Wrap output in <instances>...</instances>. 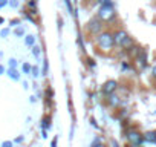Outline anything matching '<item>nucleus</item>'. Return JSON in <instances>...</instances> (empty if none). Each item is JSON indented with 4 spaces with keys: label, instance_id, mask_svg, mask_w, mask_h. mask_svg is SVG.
Here are the masks:
<instances>
[{
    "label": "nucleus",
    "instance_id": "f257e3e1",
    "mask_svg": "<svg viewBox=\"0 0 156 147\" xmlns=\"http://www.w3.org/2000/svg\"><path fill=\"white\" fill-rule=\"evenodd\" d=\"M95 43H97V48L100 52L103 54H109L113 51L115 48V38H113V32L112 31H103L101 34H98L95 37Z\"/></svg>",
    "mask_w": 156,
    "mask_h": 147
},
{
    "label": "nucleus",
    "instance_id": "f03ea898",
    "mask_svg": "<svg viewBox=\"0 0 156 147\" xmlns=\"http://www.w3.org/2000/svg\"><path fill=\"white\" fill-rule=\"evenodd\" d=\"M97 17L100 20H103L104 23H113L118 17L116 11H115V6H113V2L112 0H106V3L100 5L98 11H97Z\"/></svg>",
    "mask_w": 156,
    "mask_h": 147
},
{
    "label": "nucleus",
    "instance_id": "7ed1b4c3",
    "mask_svg": "<svg viewBox=\"0 0 156 147\" xmlns=\"http://www.w3.org/2000/svg\"><path fill=\"white\" fill-rule=\"evenodd\" d=\"M104 22L103 20H100L98 17H94V19H90L89 22H87V25H86V32L89 34V35H92V37H97L98 34H101L103 31H104Z\"/></svg>",
    "mask_w": 156,
    "mask_h": 147
},
{
    "label": "nucleus",
    "instance_id": "20e7f679",
    "mask_svg": "<svg viewBox=\"0 0 156 147\" xmlns=\"http://www.w3.org/2000/svg\"><path fill=\"white\" fill-rule=\"evenodd\" d=\"M126 139H127V144H130V145H142L144 144V133L139 132L138 129L130 127L129 130H126Z\"/></svg>",
    "mask_w": 156,
    "mask_h": 147
},
{
    "label": "nucleus",
    "instance_id": "39448f33",
    "mask_svg": "<svg viewBox=\"0 0 156 147\" xmlns=\"http://www.w3.org/2000/svg\"><path fill=\"white\" fill-rule=\"evenodd\" d=\"M118 89H119V84H118L116 80H107V81L103 84L101 92H103L104 97H109V95H112V94H116Z\"/></svg>",
    "mask_w": 156,
    "mask_h": 147
},
{
    "label": "nucleus",
    "instance_id": "423d86ee",
    "mask_svg": "<svg viewBox=\"0 0 156 147\" xmlns=\"http://www.w3.org/2000/svg\"><path fill=\"white\" fill-rule=\"evenodd\" d=\"M147 58H148L147 49H145V48H141V51H139L138 57L135 58V63H136L141 69H144V67H147Z\"/></svg>",
    "mask_w": 156,
    "mask_h": 147
},
{
    "label": "nucleus",
    "instance_id": "0eeeda50",
    "mask_svg": "<svg viewBox=\"0 0 156 147\" xmlns=\"http://www.w3.org/2000/svg\"><path fill=\"white\" fill-rule=\"evenodd\" d=\"M127 37H129V34H127V31H126V29H116V31H113L115 46H116V48H119V46H121V43H122Z\"/></svg>",
    "mask_w": 156,
    "mask_h": 147
},
{
    "label": "nucleus",
    "instance_id": "6e6552de",
    "mask_svg": "<svg viewBox=\"0 0 156 147\" xmlns=\"http://www.w3.org/2000/svg\"><path fill=\"white\" fill-rule=\"evenodd\" d=\"M106 104L112 109H116L121 106V97H118L116 94H112V95L106 97Z\"/></svg>",
    "mask_w": 156,
    "mask_h": 147
},
{
    "label": "nucleus",
    "instance_id": "1a4fd4ad",
    "mask_svg": "<svg viewBox=\"0 0 156 147\" xmlns=\"http://www.w3.org/2000/svg\"><path fill=\"white\" fill-rule=\"evenodd\" d=\"M144 142L156 144V130H148L144 133Z\"/></svg>",
    "mask_w": 156,
    "mask_h": 147
},
{
    "label": "nucleus",
    "instance_id": "9d476101",
    "mask_svg": "<svg viewBox=\"0 0 156 147\" xmlns=\"http://www.w3.org/2000/svg\"><path fill=\"white\" fill-rule=\"evenodd\" d=\"M133 45H136V43H135L133 37H130V35H129V37H127V38H126V40H124V41L121 43L119 49H122V51H127V49H130V48H132Z\"/></svg>",
    "mask_w": 156,
    "mask_h": 147
},
{
    "label": "nucleus",
    "instance_id": "9b49d317",
    "mask_svg": "<svg viewBox=\"0 0 156 147\" xmlns=\"http://www.w3.org/2000/svg\"><path fill=\"white\" fill-rule=\"evenodd\" d=\"M8 77H9L11 80H14V81H19V80H20V74H19L17 67H9V69H8Z\"/></svg>",
    "mask_w": 156,
    "mask_h": 147
},
{
    "label": "nucleus",
    "instance_id": "f8f14e48",
    "mask_svg": "<svg viewBox=\"0 0 156 147\" xmlns=\"http://www.w3.org/2000/svg\"><path fill=\"white\" fill-rule=\"evenodd\" d=\"M90 147H106L104 139H103L101 136H95L94 141H92V144H90Z\"/></svg>",
    "mask_w": 156,
    "mask_h": 147
},
{
    "label": "nucleus",
    "instance_id": "ddd939ff",
    "mask_svg": "<svg viewBox=\"0 0 156 147\" xmlns=\"http://www.w3.org/2000/svg\"><path fill=\"white\" fill-rule=\"evenodd\" d=\"M25 45L26 46H35V35H26L25 37Z\"/></svg>",
    "mask_w": 156,
    "mask_h": 147
},
{
    "label": "nucleus",
    "instance_id": "4468645a",
    "mask_svg": "<svg viewBox=\"0 0 156 147\" xmlns=\"http://www.w3.org/2000/svg\"><path fill=\"white\" fill-rule=\"evenodd\" d=\"M22 69H23V72H25V74H28V75H29V74L32 72V66H31L29 63H23Z\"/></svg>",
    "mask_w": 156,
    "mask_h": 147
},
{
    "label": "nucleus",
    "instance_id": "2eb2a0df",
    "mask_svg": "<svg viewBox=\"0 0 156 147\" xmlns=\"http://www.w3.org/2000/svg\"><path fill=\"white\" fill-rule=\"evenodd\" d=\"M31 75H32L34 78H38V77H40V69H38L37 66H32V72H31Z\"/></svg>",
    "mask_w": 156,
    "mask_h": 147
},
{
    "label": "nucleus",
    "instance_id": "dca6fc26",
    "mask_svg": "<svg viewBox=\"0 0 156 147\" xmlns=\"http://www.w3.org/2000/svg\"><path fill=\"white\" fill-rule=\"evenodd\" d=\"M40 54H41V51H40V48L35 45V46H32V55L35 57V58H38L40 57Z\"/></svg>",
    "mask_w": 156,
    "mask_h": 147
},
{
    "label": "nucleus",
    "instance_id": "f3484780",
    "mask_svg": "<svg viewBox=\"0 0 156 147\" xmlns=\"http://www.w3.org/2000/svg\"><path fill=\"white\" fill-rule=\"evenodd\" d=\"M28 6L32 11H37V0H28Z\"/></svg>",
    "mask_w": 156,
    "mask_h": 147
},
{
    "label": "nucleus",
    "instance_id": "a211bd4d",
    "mask_svg": "<svg viewBox=\"0 0 156 147\" xmlns=\"http://www.w3.org/2000/svg\"><path fill=\"white\" fill-rule=\"evenodd\" d=\"M16 35H17V37H22V35H25V28L19 26V28L16 29Z\"/></svg>",
    "mask_w": 156,
    "mask_h": 147
},
{
    "label": "nucleus",
    "instance_id": "6ab92c4d",
    "mask_svg": "<svg viewBox=\"0 0 156 147\" xmlns=\"http://www.w3.org/2000/svg\"><path fill=\"white\" fill-rule=\"evenodd\" d=\"M64 3H66V6H67V11H69L70 14H75V13H73V9H72V3H70V0H64Z\"/></svg>",
    "mask_w": 156,
    "mask_h": 147
},
{
    "label": "nucleus",
    "instance_id": "aec40b11",
    "mask_svg": "<svg viewBox=\"0 0 156 147\" xmlns=\"http://www.w3.org/2000/svg\"><path fill=\"white\" fill-rule=\"evenodd\" d=\"M49 121H51L49 118H44V120H43V129H46V127L49 129V127H51V123H49Z\"/></svg>",
    "mask_w": 156,
    "mask_h": 147
},
{
    "label": "nucleus",
    "instance_id": "412c9836",
    "mask_svg": "<svg viewBox=\"0 0 156 147\" xmlns=\"http://www.w3.org/2000/svg\"><path fill=\"white\" fill-rule=\"evenodd\" d=\"M9 6L11 8H17L19 6V0H9Z\"/></svg>",
    "mask_w": 156,
    "mask_h": 147
},
{
    "label": "nucleus",
    "instance_id": "4be33fe9",
    "mask_svg": "<svg viewBox=\"0 0 156 147\" xmlns=\"http://www.w3.org/2000/svg\"><path fill=\"white\" fill-rule=\"evenodd\" d=\"M9 67H17V60L16 58H11L9 60Z\"/></svg>",
    "mask_w": 156,
    "mask_h": 147
},
{
    "label": "nucleus",
    "instance_id": "5701e85b",
    "mask_svg": "<svg viewBox=\"0 0 156 147\" xmlns=\"http://www.w3.org/2000/svg\"><path fill=\"white\" fill-rule=\"evenodd\" d=\"M6 5H9V0H0V8H5Z\"/></svg>",
    "mask_w": 156,
    "mask_h": 147
},
{
    "label": "nucleus",
    "instance_id": "b1692460",
    "mask_svg": "<svg viewBox=\"0 0 156 147\" xmlns=\"http://www.w3.org/2000/svg\"><path fill=\"white\" fill-rule=\"evenodd\" d=\"M9 34V29H2V31H0V35H2V37H6Z\"/></svg>",
    "mask_w": 156,
    "mask_h": 147
},
{
    "label": "nucleus",
    "instance_id": "393cba45",
    "mask_svg": "<svg viewBox=\"0 0 156 147\" xmlns=\"http://www.w3.org/2000/svg\"><path fill=\"white\" fill-rule=\"evenodd\" d=\"M2 147H12V142H11V141H3Z\"/></svg>",
    "mask_w": 156,
    "mask_h": 147
},
{
    "label": "nucleus",
    "instance_id": "a878e982",
    "mask_svg": "<svg viewBox=\"0 0 156 147\" xmlns=\"http://www.w3.org/2000/svg\"><path fill=\"white\" fill-rule=\"evenodd\" d=\"M151 75H153V78L156 80V64H154V66L151 67Z\"/></svg>",
    "mask_w": 156,
    "mask_h": 147
},
{
    "label": "nucleus",
    "instance_id": "bb28decb",
    "mask_svg": "<svg viewBox=\"0 0 156 147\" xmlns=\"http://www.w3.org/2000/svg\"><path fill=\"white\" fill-rule=\"evenodd\" d=\"M110 142H112V147H119V144H118V142H116L115 139H112Z\"/></svg>",
    "mask_w": 156,
    "mask_h": 147
},
{
    "label": "nucleus",
    "instance_id": "cd10ccee",
    "mask_svg": "<svg viewBox=\"0 0 156 147\" xmlns=\"http://www.w3.org/2000/svg\"><path fill=\"white\" fill-rule=\"evenodd\" d=\"M95 3H100V5H103V3H106V0H94Z\"/></svg>",
    "mask_w": 156,
    "mask_h": 147
},
{
    "label": "nucleus",
    "instance_id": "c85d7f7f",
    "mask_svg": "<svg viewBox=\"0 0 156 147\" xmlns=\"http://www.w3.org/2000/svg\"><path fill=\"white\" fill-rule=\"evenodd\" d=\"M2 74H5V67H3L2 64H0V75H2Z\"/></svg>",
    "mask_w": 156,
    "mask_h": 147
},
{
    "label": "nucleus",
    "instance_id": "c756f323",
    "mask_svg": "<svg viewBox=\"0 0 156 147\" xmlns=\"http://www.w3.org/2000/svg\"><path fill=\"white\" fill-rule=\"evenodd\" d=\"M22 141H23V136H19V138L16 139V142H22Z\"/></svg>",
    "mask_w": 156,
    "mask_h": 147
},
{
    "label": "nucleus",
    "instance_id": "7c9ffc66",
    "mask_svg": "<svg viewBox=\"0 0 156 147\" xmlns=\"http://www.w3.org/2000/svg\"><path fill=\"white\" fill-rule=\"evenodd\" d=\"M51 145H52V147H57V138L52 141V144H51Z\"/></svg>",
    "mask_w": 156,
    "mask_h": 147
},
{
    "label": "nucleus",
    "instance_id": "2f4dec72",
    "mask_svg": "<svg viewBox=\"0 0 156 147\" xmlns=\"http://www.w3.org/2000/svg\"><path fill=\"white\" fill-rule=\"evenodd\" d=\"M129 147H142V145H130V144H129Z\"/></svg>",
    "mask_w": 156,
    "mask_h": 147
},
{
    "label": "nucleus",
    "instance_id": "473e14b6",
    "mask_svg": "<svg viewBox=\"0 0 156 147\" xmlns=\"http://www.w3.org/2000/svg\"><path fill=\"white\" fill-rule=\"evenodd\" d=\"M2 22H3V19H0V23H2Z\"/></svg>",
    "mask_w": 156,
    "mask_h": 147
},
{
    "label": "nucleus",
    "instance_id": "72a5a7b5",
    "mask_svg": "<svg viewBox=\"0 0 156 147\" xmlns=\"http://www.w3.org/2000/svg\"><path fill=\"white\" fill-rule=\"evenodd\" d=\"M75 2H76V0H75Z\"/></svg>",
    "mask_w": 156,
    "mask_h": 147
}]
</instances>
